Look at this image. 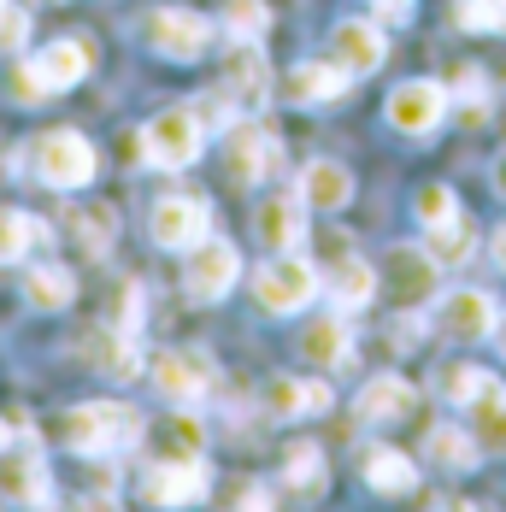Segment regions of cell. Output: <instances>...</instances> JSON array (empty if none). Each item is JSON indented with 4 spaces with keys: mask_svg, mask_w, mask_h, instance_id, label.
<instances>
[{
    "mask_svg": "<svg viewBox=\"0 0 506 512\" xmlns=\"http://www.w3.org/2000/svg\"><path fill=\"white\" fill-rule=\"evenodd\" d=\"M148 430V418L124 401H89V407H71L59 418V436L71 454L83 460H101V454H118V448H136Z\"/></svg>",
    "mask_w": 506,
    "mask_h": 512,
    "instance_id": "1",
    "label": "cell"
},
{
    "mask_svg": "<svg viewBox=\"0 0 506 512\" xmlns=\"http://www.w3.org/2000/svg\"><path fill=\"white\" fill-rule=\"evenodd\" d=\"M318 289H324V277H318V265L301 259L295 248L289 254H271L259 265V277H253V295H259V307L277 312V318H289V312H306L318 301Z\"/></svg>",
    "mask_w": 506,
    "mask_h": 512,
    "instance_id": "2",
    "label": "cell"
},
{
    "mask_svg": "<svg viewBox=\"0 0 506 512\" xmlns=\"http://www.w3.org/2000/svg\"><path fill=\"white\" fill-rule=\"evenodd\" d=\"M136 36H142V48L159 53V59H201L206 42H212V24H206L201 12H189V6H153L148 18L136 24Z\"/></svg>",
    "mask_w": 506,
    "mask_h": 512,
    "instance_id": "3",
    "label": "cell"
},
{
    "mask_svg": "<svg viewBox=\"0 0 506 512\" xmlns=\"http://www.w3.org/2000/svg\"><path fill=\"white\" fill-rule=\"evenodd\" d=\"M201 118H195V106H165V112H153L148 130H142V154L153 165H165V171H183V165H195L201 159Z\"/></svg>",
    "mask_w": 506,
    "mask_h": 512,
    "instance_id": "4",
    "label": "cell"
},
{
    "mask_svg": "<svg viewBox=\"0 0 506 512\" xmlns=\"http://www.w3.org/2000/svg\"><path fill=\"white\" fill-rule=\"evenodd\" d=\"M95 171H101V159L89 148V136H77V130H48L36 142V177L48 189H89Z\"/></svg>",
    "mask_w": 506,
    "mask_h": 512,
    "instance_id": "5",
    "label": "cell"
},
{
    "mask_svg": "<svg viewBox=\"0 0 506 512\" xmlns=\"http://www.w3.org/2000/svg\"><path fill=\"white\" fill-rule=\"evenodd\" d=\"M89 59H95V53L83 48V42H48L36 59H24V65H18V95H24V101H36V95L77 89V83L89 77Z\"/></svg>",
    "mask_w": 506,
    "mask_h": 512,
    "instance_id": "6",
    "label": "cell"
},
{
    "mask_svg": "<svg viewBox=\"0 0 506 512\" xmlns=\"http://www.w3.org/2000/svg\"><path fill=\"white\" fill-rule=\"evenodd\" d=\"M153 242L165 248V254H189L195 242L212 236V206L201 195H165V201H153Z\"/></svg>",
    "mask_w": 506,
    "mask_h": 512,
    "instance_id": "7",
    "label": "cell"
},
{
    "mask_svg": "<svg viewBox=\"0 0 506 512\" xmlns=\"http://www.w3.org/2000/svg\"><path fill=\"white\" fill-rule=\"evenodd\" d=\"M236 277H242V259H236L230 242H218V236L195 242L189 259H183V283H189V295H195L201 307L206 301H224V295L236 289Z\"/></svg>",
    "mask_w": 506,
    "mask_h": 512,
    "instance_id": "8",
    "label": "cell"
},
{
    "mask_svg": "<svg viewBox=\"0 0 506 512\" xmlns=\"http://www.w3.org/2000/svg\"><path fill=\"white\" fill-rule=\"evenodd\" d=\"M448 106H454V95H448L442 83L412 77V83H401V89L383 101V112H389V124H395L401 136H430V130L448 118Z\"/></svg>",
    "mask_w": 506,
    "mask_h": 512,
    "instance_id": "9",
    "label": "cell"
},
{
    "mask_svg": "<svg viewBox=\"0 0 506 512\" xmlns=\"http://www.w3.org/2000/svg\"><path fill=\"white\" fill-rule=\"evenodd\" d=\"M224 159H230V183H242V189H253V183H265L271 171H277V136L265 130V124H230L224 130Z\"/></svg>",
    "mask_w": 506,
    "mask_h": 512,
    "instance_id": "10",
    "label": "cell"
},
{
    "mask_svg": "<svg viewBox=\"0 0 506 512\" xmlns=\"http://www.w3.org/2000/svg\"><path fill=\"white\" fill-rule=\"evenodd\" d=\"M153 389L165 395V401H183V407H195L206 389H212V359L201 348H171V354L153 359Z\"/></svg>",
    "mask_w": 506,
    "mask_h": 512,
    "instance_id": "11",
    "label": "cell"
},
{
    "mask_svg": "<svg viewBox=\"0 0 506 512\" xmlns=\"http://www.w3.org/2000/svg\"><path fill=\"white\" fill-rule=\"evenodd\" d=\"M224 95L236 101V112H265L271 101V65L259 59V42H242V48L230 53V65H224Z\"/></svg>",
    "mask_w": 506,
    "mask_h": 512,
    "instance_id": "12",
    "label": "cell"
},
{
    "mask_svg": "<svg viewBox=\"0 0 506 512\" xmlns=\"http://www.w3.org/2000/svg\"><path fill=\"white\" fill-rule=\"evenodd\" d=\"M383 53H389V42H383V30H377L371 18H342V24L330 30V59L348 65L354 77H371V71L383 65Z\"/></svg>",
    "mask_w": 506,
    "mask_h": 512,
    "instance_id": "13",
    "label": "cell"
},
{
    "mask_svg": "<svg viewBox=\"0 0 506 512\" xmlns=\"http://www.w3.org/2000/svg\"><path fill=\"white\" fill-rule=\"evenodd\" d=\"M495 301L483 295V289H454V295H442V307H436V324L454 336V342H477V336H489L495 330Z\"/></svg>",
    "mask_w": 506,
    "mask_h": 512,
    "instance_id": "14",
    "label": "cell"
},
{
    "mask_svg": "<svg viewBox=\"0 0 506 512\" xmlns=\"http://www.w3.org/2000/svg\"><path fill=\"white\" fill-rule=\"evenodd\" d=\"M142 495H148L153 507H195V501H206L201 460H159V471L148 477Z\"/></svg>",
    "mask_w": 506,
    "mask_h": 512,
    "instance_id": "15",
    "label": "cell"
},
{
    "mask_svg": "<svg viewBox=\"0 0 506 512\" xmlns=\"http://www.w3.org/2000/svg\"><path fill=\"white\" fill-rule=\"evenodd\" d=\"M348 83H354V71H348V65H336V59H306V65L289 71V101H295V106L342 101V95H348Z\"/></svg>",
    "mask_w": 506,
    "mask_h": 512,
    "instance_id": "16",
    "label": "cell"
},
{
    "mask_svg": "<svg viewBox=\"0 0 506 512\" xmlns=\"http://www.w3.org/2000/svg\"><path fill=\"white\" fill-rule=\"evenodd\" d=\"M89 365L101 371L106 383H130L142 371V348H136V330H118V324H101L89 336Z\"/></svg>",
    "mask_w": 506,
    "mask_h": 512,
    "instance_id": "17",
    "label": "cell"
},
{
    "mask_svg": "<svg viewBox=\"0 0 506 512\" xmlns=\"http://www.w3.org/2000/svg\"><path fill=\"white\" fill-rule=\"evenodd\" d=\"M253 236L271 248V254H289V248H301L306 242V201H259L253 212Z\"/></svg>",
    "mask_w": 506,
    "mask_h": 512,
    "instance_id": "18",
    "label": "cell"
},
{
    "mask_svg": "<svg viewBox=\"0 0 506 512\" xmlns=\"http://www.w3.org/2000/svg\"><path fill=\"white\" fill-rule=\"evenodd\" d=\"M324 295L336 301V312L371 307V295H377V271H371V265H365L359 254H336L330 277H324Z\"/></svg>",
    "mask_w": 506,
    "mask_h": 512,
    "instance_id": "19",
    "label": "cell"
},
{
    "mask_svg": "<svg viewBox=\"0 0 506 512\" xmlns=\"http://www.w3.org/2000/svg\"><path fill=\"white\" fill-rule=\"evenodd\" d=\"M301 201L318 206V212H342V206L354 201V177H348V165H336V159H312L301 171Z\"/></svg>",
    "mask_w": 506,
    "mask_h": 512,
    "instance_id": "20",
    "label": "cell"
},
{
    "mask_svg": "<svg viewBox=\"0 0 506 512\" xmlns=\"http://www.w3.org/2000/svg\"><path fill=\"white\" fill-rule=\"evenodd\" d=\"M412 407H418V389H412L406 377H371L365 395H359V418H365V424H395V418H406Z\"/></svg>",
    "mask_w": 506,
    "mask_h": 512,
    "instance_id": "21",
    "label": "cell"
},
{
    "mask_svg": "<svg viewBox=\"0 0 506 512\" xmlns=\"http://www.w3.org/2000/svg\"><path fill=\"white\" fill-rule=\"evenodd\" d=\"M265 412L271 418H312V412H330V389L324 383H301V377H277L265 389Z\"/></svg>",
    "mask_w": 506,
    "mask_h": 512,
    "instance_id": "22",
    "label": "cell"
},
{
    "mask_svg": "<svg viewBox=\"0 0 506 512\" xmlns=\"http://www.w3.org/2000/svg\"><path fill=\"white\" fill-rule=\"evenodd\" d=\"M159 460H201L206 448V424L195 412H171L165 424H159V436H142Z\"/></svg>",
    "mask_w": 506,
    "mask_h": 512,
    "instance_id": "23",
    "label": "cell"
},
{
    "mask_svg": "<svg viewBox=\"0 0 506 512\" xmlns=\"http://www.w3.org/2000/svg\"><path fill=\"white\" fill-rule=\"evenodd\" d=\"M436 259H430V248L418 254V248H395V259H389V277H395V295L401 301H430L436 295Z\"/></svg>",
    "mask_w": 506,
    "mask_h": 512,
    "instance_id": "24",
    "label": "cell"
},
{
    "mask_svg": "<svg viewBox=\"0 0 506 512\" xmlns=\"http://www.w3.org/2000/svg\"><path fill=\"white\" fill-rule=\"evenodd\" d=\"M71 236L83 242V254H106V248L118 242V212L106 201H89V206L77 201L71 206Z\"/></svg>",
    "mask_w": 506,
    "mask_h": 512,
    "instance_id": "25",
    "label": "cell"
},
{
    "mask_svg": "<svg viewBox=\"0 0 506 512\" xmlns=\"http://www.w3.org/2000/svg\"><path fill=\"white\" fill-rule=\"evenodd\" d=\"M365 483L377 495H406L418 483V465L406 460V454H395V448H365Z\"/></svg>",
    "mask_w": 506,
    "mask_h": 512,
    "instance_id": "26",
    "label": "cell"
},
{
    "mask_svg": "<svg viewBox=\"0 0 506 512\" xmlns=\"http://www.w3.org/2000/svg\"><path fill=\"white\" fill-rule=\"evenodd\" d=\"M24 295H30V307H42V312H65L71 295H77V277H71L65 265H36V271L24 277Z\"/></svg>",
    "mask_w": 506,
    "mask_h": 512,
    "instance_id": "27",
    "label": "cell"
},
{
    "mask_svg": "<svg viewBox=\"0 0 506 512\" xmlns=\"http://www.w3.org/2000/svg\"><path fill=\"white\" fill-rule=\"evenodd\" d=\"M0 483H6V495H12V501H24V507H53L48 465H42V460H12V465H0Z\"/></svg>",
    "mask_w": 506,
    "mask_h": 512,
    "instance_id": "28",
    "label": "cell"
},
{
    "mask_svg": "<svg viewBox=\"0 0 506 512\" xmlns=\"http://www.w3.org/2000/svg\"><path fill=\"white\" fill-rule=\"evenodd\" d=\"M30 248H48V224L18 212V206H6L0 212V259H24Z\"/></svg>",
    "mask_w": 506,
    "mask_h": 512,
    "instance_id": "29",
    "label": "cell"
},
{
    "mask_svg": "<svg viewBox=\"0 0 506 512\" xmlns=\"http://www.w3.org/2000/svg\"><path fill=\"white\" fill-rule=\"evenodd\" d=\"M301 359L306 365H342V359H348V324H342V318H318V324H306Z\"/></svg>",
    "mask_w": 506,
    "mask_h": 512,
    "instance_id": "30",
    "label": "cell"
},
{
    "mask_svg": "<svg viewBox=\"0 0 506 512\" xmlns=\"http://www.w3.org/2000/svg\"><path fill=\"white\" fill-rule=\"evenodd\" d=\"M471 248H477V230H471V218H448V224H436V230H430V259H436L442 271L465 265V259H471Z\"/></svg>",
    "mask_w": 506,
    "mask_h": 512,
    "instance_id": "31",
    "label": "cell"
},
{
    "mask_svg": "<svg viewBox=\"0 0 506 512\" xmlns=\"http://www.w3.org/2000/svg\"><path fill=\"white\" fill-rule=\"evenodd\" d=\"M477 442L465 436V430H454V424H442V430H430V460L436 465H448V471H471L477 465Z\"/></svg>",
    "mask_w": 506,
    "mask_h": 512,
    "instance_id": "32",
    "label": "cell"
},
{
    "mask_svg": "<svg viewBox=\"0 0 506 512\" xmlns=\"http://www.w3.org/2000/svg\"><path fill=\"white\" fill-rule=\"evenodd\" d=\"M471 412H477V436H483L489 448H506V389L501 383H489V389L471 401Z\"/></svg>",
    "mask_w": 506,
    "mask_h": 512,
    "instance_id": "33",
    "label": "cell"
},
{
    "mask_svg": "<svg viewBox=\"0 0 506 512\" xmlns=\"http://www.w3.org/2000/svg\"><path fill=\"white\" fill-rule=\"evenodd\" d=\"M489 383H495V377H489L483 365H448V371L436 377V389H442V395H448L454 407H471V401H477V395H483Z\"/></svg>",
    "mask_w": 506,
    "mask_h": 512,
    "instance_id": "34",
    "label": "cell"
},
{
    "mask_svg": "<svg viewBox=\"0 0 506 512\" xmlns=\"http://www.w3.org/2000/svg\"><path fill=\"white\" fill-rule=\"evenodd\" d=\"M265 30H271L265 0H230V12H224V36L230 42H259Z\"/></svg>",
    "mask_w": 506,
    "mask_h": 512,
    "instance_id": "35",
    "label": "cell"
},
{
    "mask_svg": "<svg viewBox=\"0 0 506 512\" xmlns=\"http://www.w3.org/2000/svg\"><path fill=\"white\" fill-rule=\"evenodd\" d=\"M412 212H418V224H424V230H436V224L459 218L454 189H448V183H424V189H418V201H412Z\"/></svg>",
    "mask_w": 506,
    "mask_h": 512,
    "instance_id": "36",
    "label": "cell"
},
{
    "mask_svg": "<svg viewBox=\"0 0 506 512\" xmlns=\"http://www.w3.org/2000/svg\"><path fill=\"white\" fill-rule=\"evenodd\" d=\"M283 483H295V489L312 495V489L324 483V454H318L312 442H295V448H289V471H283Z\"/></svg>",
    "mask_w": 506,
    "mask_h": 512,
    "instance_id": "37",
    "label": "cell"
},
{
    "mask_svg": "<svg viewBox=\"0 0 506 512\" xmlns=\"http://www.w3.org/2000/svg\"><path fill=\"white\" fill-rule=\"evenodd\" d=\"M454 24L459 30H501V0H454Z\"/></svg>",
    "mask_w": 506,
    "mask_h": 512,
    "instance_id": "38",
    "label": "cell"
},
{
    "mask_svg": "<svg viewBox=\"0 0 506 512\" xmlns=\"http://www.w3.org/2000/svg\"><path fill=\"white\" fill-rule=\"evenodd\" d=\"M454 95H459V106H465V118H471V124H483V118H489V95H483V71H477V65H465V71H459Z\"/></svg>",
    "mask_w": 506,
    "mask_h": 512,
    "instance_id": "39",
    "label": "cell"
},
{
    "mask_svg": "<svg viewBox=\"0 0 506 512\" xmlns=\"http://www.w3.org/2000/svg\"><path fill=\"white\" fill-rule=\"evenodd\" d=\"M106 324H118V330H142V289H136V283H118Z\"/></svg>",
    "mask_w": 506,
    "mask_h": 512,
    "instance_id": "40",
    "label": "cell"
},
{
    "mask_svg": "<svg viewBox=\"0 0 506 512\" xmlns=\"http://www.w3.org/2000/svg\"><path fill=\"white\" fill-rule=\"evenodd\" d=\"M189 106H195L201 130H218V136H224V130L236 124V101H230V95H201V101H189Z\"/></svg>",
    "mask_w": 506,
    "mask_h": 512,
    "instance_id": "41",
    "label": "cell"
},
{
    "mask_svg": "<svg viewBox=\"0 0 506 512\" xmlns=\"http://www.w3.org/2000/svg\"><path fill=\"white\" fill-rule=\"evenodd\" d=\"M24 36H30V18L12 12V6H0V53H18L24 48Z\"/></svg>",
    "mask_w": 506,
    "mask_h": 512,
    "instance_id": "42",
    "label": "cell"
},
{
    "mask_svg": "<svg viewBox=\"0 0 506 512\" xmlns=\"http://www.w3.org/2000/svg\"><path fill=\"white\" fill-rule=\"evenodd\" d=\"M406 6H412V0H377V18H389V24H406Z\"/></svg>",
    "mask_w": 506,
    "mask_h": 512,
    "instance_id": "43",
    "label": "cell"
},
{
    "mask_svg": "<svg viewBox=\"0 0 506 512\" xmlns=\"http://www.w3.org/2000/svg\"><path fill=\"white\" fill-rule=\"evenodd\" d=\"M495 265H501V271H506V224H501V230H495Z\"/></svg>",
    "mask_w": 506,
    "mask_h": 512,
    "instance_id": "44",
    "label": "cell"
},
{
    "mask_svg": "<svg viewBox=\"0 0 506 512\" xmlns=\"http://www.w3.org/2000/svg\"><path fill=\"white\" fill-rule=\"evenodd\" d=\"M495 342H501V354H506V312L495 318Z\"/></svg>",
    "mask_w": 506,
    "mask_h": 512,
    "instance_id": "45",
    "label": "cell"
},
{
    "mask_svg": "<svg viewBox=\"0 0 506 512\" xmlns=\"http://www.w3.org/2000/svg\"><path fill=\"white\" fill-rule=\"evenodd\" d=\"M495 189L506 195V154H501V165H495Z\"/></svg>",
    "mask_w": 506,
    "mask_h": 512,
    "instance_id": "46",
    "label": "cell"
},
{
    "mask_svg": "<svg viewBox=\"0 0 506 512\" xmlns=\"http://www.w3.org/2000/svg\"><path fill=\"white\" fill-rule=\"evenodd\" d=\"M501 30H506V0H501Z\"/></svg>",
    "mask_w": 506,
    "mask_h": 512,
    "instance_id": "47",
    "label": "cell"
},
{
    "mask_svg": "<svg viewBox=\"0 0 506 512\" xmlns=\"http://www.w3.org/2000/svg\"><path fill=\"white\" fill-rule=\"evenodd\" d=\"M0 448H6V424H0Z\"/></svg>",
    "mask_w": 506,
    "mask_h": 512,
    "instance_id": "48",
    "label": "cell"
}]
</instances>
